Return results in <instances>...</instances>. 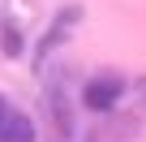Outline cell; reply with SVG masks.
Masks as SVG:
<instances>
[{
	"instance_id": "obj_1",
	"label": "cell",
	"mask_w": 146,
	"mask_h": 142,
	"mask_svg": "<svg viewBox=\"0 0 146 142\" xmlns=\"http://www.w3.org/2000/svg\"><path fill=\"white\" fill-rule=\"evenodd\" d=\"M78 22H82V5H64V9L52 17L47 35L39 39V47H35V56H30V60H35V69H43V65H47V56H52L69 35H73V26H78Z\"/></svg>"
},
{
	"instance_id": "obj_2",
	"label": "cell",
	"mask_w": 146,
	"mask_h": 142,
	"mask_svg": "<svg viewBox=\"0 0 146 142\" xmlns=\"http://www.w3.org/2000/svg\"><path fill=\"white\" fill-rule=\"evenodd\" d=\"M120 99H125V78H116V73L90 78V82L82 86V108H86V112H99V116H108V112H112Z\"/></svg>"
},
{
	"instance_id": "obj_3",
	"label": "cell",
	"mask_w": 146,
	"mask_h": 142,
	"mask_svg": "<svg viewBox=\"0 0 146 142\" xmlns=\"http://www.w3.org/2000/svg\"><path fill=\"white\" fill-rule=\"evenodd\" d=\"M0 142H39L35 116H26V112H9L5 121H0Z\"/></svg>"
},
{
	"instance_id": "obj_4",
	"label": "cell",
	"mask_w": 146,
	"mask_h": 142,
	"mask_svg": "<svg viewBox=\"0 0 146 142\" xmlns=\"http://www.w3.org/2000/svg\"><path fill=\"white\" fill-rule=\"evenodd\" d=\"M47 112H52V125L69 138V133H73V112H69V99H64V91H60V86L47 95Z\"/></svg>"
},
{
	"instance_id": "obj_5",
	"label": "cell",
	"mask_w": 146,
	"mask_h": 142,
	"mask_svg": "<svg viewBox=\"0 0 146 142\" xmlns=\"http://www.w3.org/2000/svg\"><path fill=\"white\" fill-rule=\"evenodd\" d=\"M0 52H5L9 60H22L26 56V35L17 30V22H5V26H0Z\"/></svg>"
},
{
	"instance_id": "obj_6",
	"label": "cell",
	"mask_w": 146,
	"mask_h": 142,
	"mask_svg": "<svg viewBox=\"0 0 146 142\" xmlns=\"http://www.w3.org/2000/svg\"><path fill=\"white\" fill-rule=\"evenodd\" d=\"M137 99H142V108H146V78H137Z\"/></svg>"
},
{
	"instance_id": "obj_7",
	"label": "cell",
	"mask_w": 146,
	"mask_h": 142,
	"mask_svg": "<svg viewBox=\"0 0 146 142\" xmlns=\"http://www.w3.org/2000/svg\"><path fill=\"white\" fill-rule=\"evenodd\" d=\"M5 116H9V99L0 95V121H5Z\"/></svg>"
}]
</instances>
